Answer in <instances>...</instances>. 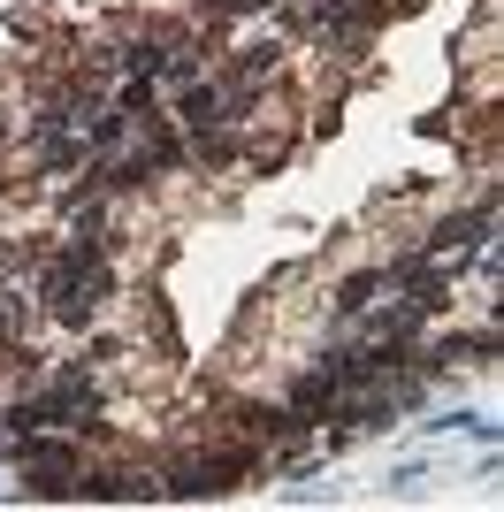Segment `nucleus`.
Segmentation results:
<instances>
[{
    "mask_svg": "<svg viewBox=\"0 0 504 512\" xmlns=\"http://www.w3.org/2000/svg\"><path fill=\"white\" fill-rule=\"evenodd\" d=\"M237 474H245V451H207V459H184V467L168 474V490L176 497H214V490H230Z\"/></svg>",
    "mask_w": 504,
    "mask_h": 512,
    "instance_id": "f257e3e1",
    "label": "nucleus"
},
{
    "mask_svg": "<svg viewBox=\"0 0 504 512\" xmlns=\"http://www.w3.org/2000/svg\"><path fill=\"white\" fill-rule=\"evenodd\" d=\"M23 314H31V299H23V291H0V337H23Z\"/></svg>",
    "mask_w": 504,
    "mask_h": 512,
    "instance_id": "f03ea898",
    "label": "nucleus"
}]
</instances>
